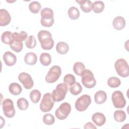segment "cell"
Returning <instances> with one entry per match:
<instances>
[{
  "label": "cell",
  "mask_w": 129,
  "mask_h": 129,
  "mask_svg": "<svg viewBox=\"0 0 129 129\" xmlns=\"http://www.w3.org/2000/svg\"><path fill=\"white\" fill-rule=\"evenodd\" d=\"M38 39L41 44L42 49L50 50L54 46V41L52 38L50 32L47 30H40L39 31Z\"/></svg>",
  "instance_id": "6da1fadb"
},
{
  "label": "cell",
  "mask_w": 129,
  "mask_h": 129,
  "mask_svg": "<svg viewBox=\"0 0 129 129\" xmlns=\"http://www.w3.org/2000/svg\"><path fill=\"white\" fill-rule=\"evenodd\" d=\"M41 24L46 27H50L54 23L53 12L52 9L49 8H45L41 11Z\"/></svg>",
  "instance_id": "7a4b0ae2"
},
{
  "label": "cell",
  "mask_w": 129,
  "mask_h": 129,
  "mask_svg": "<svg viewBox=\"0 0 129 129\" xmlns=\"http://www.w3.org/2000/svg\"><path fill=\"white\" fill-rule=\"evenodd\" d=\"M68 91V86L64 83L58 84L56 88L53 90L51 96L54 102H60L63 100Z\"/></svg>",
  "instance_id": "3957f363"
},
{
  "label": "cell",
  "mask_w": 129,
  "mask_h": 129,
  "mask_svg": "<svg viewBox=\"0 0 129 129\" xmlns=\"http://www.w3.org/2000/svg\"><path fill=\"white\" fill-rule=\"evenodd\" d=\"M81 82L82 84L87 88H92L96 84V81L93 73L89 70L85 69L81 75Z\"/></svg>",
  "instance_id": "277c9868"
},
{
  "label": "cell",
  "mask_w": 129,
  "mask_h": 129,
  "mask_svg": "<svg viewBox=\"0 0 129 129\" xmlns=\"http://www.w3.org/2000/svg\"><path fill=\"white\" fill-rule=\"evenodd\" d=\"M114 68L117 74L121 77H127L129 75V67L127 61L123 58L117 59L114 63Z\"/></svg>",
  "instance_id": "5b68a950"
},
{
  "label": "cell",
  "mask_w": 129,
  "mask_h": 129,
  "mask_svg": "<svg viewBox=\"0 0 129 129\" xmlns=\"http://www.w3.org/2000/svg\"><path fill=\"white\" fill-rule=\"evenodd\" d=\"M61 70L58 66H53L50 68L45 76V81L48 83L55 82L61 75Z\"/></svg>",
  "instance_id": "8992f818"
},
{
  "label": "cell",
  "mask_w": 129,
  "mask_h": 129,
  "mask_svg": "<svg viewBox=\"0 0 129 129\" xmlns=\"http://www.w3.org/2000/svg\"><path fill=\"white\" fill-rule=\"evenodd\" d=\"M54 104V101L52 99L51 94L49 93H47L43 95L39 107L42 112H47L52 109Z\"/></svg>",
  "instance_id": "52a82bcc"
},
{
  "label": "cell",
  "mask_w": 129,
  "mask_h": 129,
  "mask_svg": "<svg viewBox=\"0 0 129 129\" xmlns=\"http://www.w3.org/2000/svg\"><path fill=\"white\" fill-rule=\"evenodd\" d=\"M91 103V97L87 94L79 97L75 102V108L79 111H84L87 109Z\"/></svg>",
  "instance_id": "ba28073f"
},
{
  "label": "cell",
  "mask_w": 129,
  "mask_h": 129,
  "mask_svg": "<svg viewBox=\"0 0 129 129\" xmlns=\"http://www.w3.org/2000/svg\"><path fill=\"white\" fill-rule=\"evenodd\" d=\"M71 111V105L68 102L62 103L55 110V115L60 120L66 119Z\"/></svg>",
  "instance_id": "9c48e42d"
},
{
  "label": "cell",
  "mask_w": 129,
  "mask_h": 129,
  "mask_svg": "<svg viewBox=\"0 0 129 129\" xmlns=\"http://www.w3.org/2000/svg\"><path fill=\"white\" fill-rule=\"evenodd\" d=\"M2 107L4 115L8 118H12L15 115V109L14 106L13 101L9 98L3 100Z\"/></svg>",
  "instance_id": "30bf717a"
},
{
  "label": "cell",
  "mask_w": 129,
  "mask_h": 129,
  "mask_svg": "<svg viewBox=\"0 0 129 129\" xmlns=\"http://www.w3.org/2000/svg\"><path fill=\"white\" fill-rule=\"evenodd\" d=\"M111 100L114 106L116 108H122L126 105V100L123 93L120 91H115L112 94Z\"/></svg>",
  "instance_id": "8fae6325"
},
{
  "label": "cell",
  "mask_w": 129,
  "mask_h": 129,
  "mask_svg": "<svg viewBox=\"0 0 129 129\" xmlns=\"http://www.w3.org/2000/svg\"><path fill=\"white\" fill-rule=\"evenodd\" d=\"M18 79L26 89H30L34 85L31 76L27 73L22 72L20 73L18 76Z\"/></svg>",
  "instance_id": "7c38bea8"
},
{
  "label": "cell",
  "mask_w": 129,
  "mask_h": 129,
  "mask_svg": "<svg viewBox=\"0 0 129 129\" xmlns=\"http://www.w3.org/2000/svg\"><path fill=\"white\" fill-rule=\"evenodd\" d=\"M11 17L9 13L5 9L0 10V26H5L8 25L11 22Z\"/></svg>",
  "instance_id": "4fadbf2b"
},
{
  "label": "cell",
  "mask_w": 129,
  "mask_h": 129,
  "mask_svg": "<svg viewBox=\"0 0 129 129\" xmlns=\"http://www.w3.org/2000/svg\"><path fill=\"white\" fill-rule=\"evenodd\" d=\"M3 59L7 66H14L17 61L16 55L11 51H6L3 55Z\"/></svg>",
  "instance_id": "5bb4252c"
},
{
  "label": "cell",
  "mask_w": 129,
  "mask_h": 129,
  "mask_svg": "<svg viewBox=\"0 0 129 129\" xmlns=\"http://www.w3.org/2000/svg\"><path fill=\"white\" fill-rule=\"evenodd\" d=\"M92 120L98 126L103 125L106 122L105 115L100 112H96L93 114Z\"/></svg>",
  "instance_id": "9a60e30c"
},
{
  "label": "cell",
  "mask_w": 129,
  "mask_h": 129,
  "mask_svg": "<svg viewBox=\"0 0 129 129\" xmlns=\"http://www.w3.org/2000/svg\"><path fill=\"white\" fill-rule=\"evenodd\" d=\"M112 26L115 29L120 30L124 28L125 26V21L122 17L117 16L113 19Z\"/></svg>",
  "instance_id": "2e32d148"
},
{
  "label": "cell",
  "mask_w": 129,
  "mask_h": 129,
  "mask_svg": "<svg viewBox=\"0 0 129 129\" xmlns=\"http://www.w3.org/2000/svg\"><path fill=\"white\" fill-rule=\"evenodd\" d=\"M107 99V94L103 90L97 91L94 95L95 102L97 104H101L104 103Z\"/></svg>",
  "instance_id": "e0dca14e"
},
{
  "label": "cell",
  "mask_w": 129,
  "mask_h": 129,
  "mask_svg": "<svg viewBox=\"0 0 129 129\" xmlns=\"http://www.w3.org/2000/svg\"><path fill=\"white\" fill-rule=\"evenodd\" d=\"M76 2L79 4L80 8L84 13H88L91 12L92 10V3L91 2V1L86 0H81L76 1Z\"/></svg>",
  "instance_id": "ac0fdd59"
},
{
  "label": "cell",
  "mask_w": 129,
  "mask_h": 129,
  "mask_svg": "<svg viewBox=\"0 0 129 129\" xmlns=\"http://www.w3.org/2000/svg\"><path fill=\"white\" fill-rule=\"evenodd\" d=\"M37 60V57L34 52H30L26 53L24 57V61L25 63L28 65L33 66L35 64Z\"/></svg>",
  "instance_id": "d6986e66"
},
{
  "label": "cell",
  "mask_w": 129,
  "mask_h": 129,
  "mask_svg": "<svg viewBox=\"0 0 129 129\" xmlns=\"http://www.w3.org/2000/svg\"><path fill=\"white\" fill-rule=\"evenodd\" d=\"M69 50V45L64 42H59L56 46V51L60 54H64L68 52Z\"/></svg>",
  "instance_id": "ffe728a7"
},
{
  "label": "cell",
  "mask_w": 129,
  "mask_h": 129,
  "mask_svg": "<svg viewBox=\"0 0 129 129\" xmlns=\"http://www.w3.org/2000/svg\"><path fill=\"white\" fill-rule=\"evenodd\" d=\"M9 92L14 95H18L21 94L22 88L20 85L17 83H11L9 87Z\"/></svg>",
  "instance_id": "44dd1931"
},
{
  "label": "cell",
  "mask_w": 129,
  "mask_h": 129,
  "mask_svg": "<svg viewBox=\"0 0 129 129\" xmlns=\"http://www.w3.org/2000/svg\"><path fill=\"white\" fill-rule=\"evenodd\" d=\"M104 4L102 1H95L92 5V10L95 13H101L104 9Z\"/></svg>",
  "instance_id": "7402d4cb"
},
{
  "label": "cell",
  "mask_w": 129,
  "mask_h": 129,
  "mask_svg": "<svg viewBox=\"0 0 129 129\" xmlns=\"http://www.w3.org/2000/svg\"><path fill=\"white\" fill-rule=\"evenodd\" d=\"M28 35L27 32L24 31H21L20 33L14 32L12 33L13 40L23 42L24 40H26Z\"/></svg>",
  "instance_id": "603a6c76"
},
{
  "label": "cell",
  "mask_w": 129,
  "mask_h": 129,
  "mask_svg": "<svg viewBox=\"0 0 129 129\" xmlns=\"http://www.w3.org/2000/svg\"><path fill=\"white\" fill-rule=\"evenodd\" d=\"M113 117L116 121L121 122L126 119V114L122 110H117L114 112Z\"/></svg>",
  "instance_id": "cb8c5ba5"
},
{
  "label": "cell",
  "mask_w": 129,
  "mask_h": 129,
  "mask_svg": "<svg viewBox=\"0 0 129 129\" xmlns=\"http://www.w3.org/2000/svg\"><path fill=\"white\" fill-rule=\"evenodd\" d=\"M68 15L71 19L76 20L79 18L80 12L76 7H71L68 10Z\"/></svg>",
  "instance_id": "d4e9b609"
},
{
  "label": "cell",
  "mask_w": 129,
  "mask_h": 129,
  "mask_svg": "<svg viewBox=\"0 0 129 129\" xmlns=\"http://www.w3.org/2000/svg\"><path fill=\"white\" fill-rule=\"evenodd\" d=\"M40 62L43 66H49L51 62V55L48 53H42L40 56Z\"/></svg>",
  "instance_id": "484cf974"
},
{
  "label": "cell",
  "mask_w": 129,
  "mask_h": 129,
  "mask_svg": "<svg viewBox=\"0 0 129 129\" xmlns=\"http://www.w3.org/2000/svg\"><path fill=\"white\" fill-rule=\"evenodd\" d=\"M1 40L4 43L10 45L13 41L12 32L8 31L4 32L1 36Z\"/></svg>",
  "instance_id": "4316f807"
},
{
  "label": "cell",
  "mask_w": 129,
  "mask_h": 129,
  "mask_svg": "<svg viewBox=\"0 0 129 129\" xmlns=\"http://www.w3.org/2000/svg\"><path fill=\"white\" fill-rule=\"evenodd\" d=\"M41 94L38 90H32L30 93V98L31 101L34 103H38L41 98Z\"/></svg>",
  "instance_id": "83f0119b"
},
{
  "label": "cell",
  "mask_w": 129,
  "mask_h": 129,
  "mask_svg": "<svg viewBox=\"0 0 129 129\" xmlns=\"http://www.w3.org/2000/svg\"><path fill=\"white\" fill-rule=\"evenodd\" d=\"M70 91L73 95H79L82 91V87L79 82H75L73 85L70 86Z\"/></svg>",
  "instance_id": "f1b7e54d"
},
{
  "label": "cell",
  "mask_w": 129,
  "mask_h": 129,
  "mask_svg": "<svg viewBox=\"0 0 129 129\" xmlns=\"http://www.w3.org/2000/svg\"><path fill=\"white\" fill-rule=\"evenodd\" d=\"M85 69L84 64L81 62L78 61L74 63L73 66V71L74 73L78 76H81L83 71Z\"/></svg>",
  "instance_id": "f546056e"
},
{
  "label": "cell",
  "mask_w": 129,
  "mask_h": 129,
  "mask_svg": "<svg viewBox=\"0 0 129 129\" xmlns=\"http://www.w3.org/2000/svg\"><path fill=\"white\" fill-rule=\"evenodd\" d=\"M10 46L14 51L16 52H19L23 49V44L22 42L13 40L12 43L10 44Z\"/></svg>",
  "instance_id": "4dcf8cb0"
},
{
  "label": "cell",
  "mask_w": 129,
  "mask_h": 129,
  "mask_svg": "<svg viewBox=\"0 0 129 129\" xmlns=\"http://www.w3.org/2000/svg\"><path fill=\"white\" fill-rule=\"evenodd\" d=\"M41 4L37 1H33L30 3L29 5V9L30 11L33 14L38 13L41 9Z\"/></svg>",
  "instance_id": "1f68e13d"
},
{
  "label": "cell",
  "mask_w": 129,
  "mask_h": 129,
  "mask_svg": "<svg viewBox=\"0 0 129 129\" xmlns=\"http://www.w3.org/2000/svg\"><path fill=\"white\" fill-rule=\"evenodd\" d=\"M121 84L120 79L117 77H112L109 78L107 80V85L111 88H117Z\"/></svg>",
  "instance_id": "d6a6232c"
},
{
  "label": "cell",
  "mask_w": 129,
  "mask_h": 129,
  "mask_svg": "<svg viewBox=\"0 0 129 129\" xmlns=\"http://www.w3.org/2000/svg\"><path fill=\"white\" fill-rule=\"evenodd\" d=\"M17 105L18 108L21 110H26L29 106L28 101L24 98H19L17 102Z\"/></svg>",
  "instance_id": "836d02e7"
},
{
  "label": "cell",
  "mask_w": 129,
  "mask_h": 129,
  "mask_svg": "<svg viewBox=\"0 0 129 129\" xmlns=\"http://www.w3.org/2000/svg\"><path fill=\"white\" fill-rule=\"evenodd\" d=\"M42 120L44 124L50 125L54 123L55 118L51 114L46 113L43 115Z\"/></svg>",
  "instance_id": "e575fe53"
},
{
  "label": "cell",
  "mask_w": 129,
  "mask_h": 129,
  "mask_svg": "<svg viewBox=\"0 0 129 129\" xmlns=\"http://www.w3.org/2000/svg\"><path fill=\"white\" fill-rule=\"evenodd\" d=\"M63 82L68 86H71L76 82V78L72 74H67L63 78Z\"/></svg>",
  "instance_id": "d590c367"
},
{
  "label": "cell",
  "mask_w": 129,
  "mask_h": 129,
  "mask_svg": "<svg viewBox=\"0 0 129 129\" xmlns=\"http://www.w3.org/2000/svg\"><path fill=\"white\" fill-rule=\"evenodd\" d=\"M25 45L28 48H34L36 45V40L35 37L33 35H30L25 41Z\"/></svg>",
  "instance_id": "8d00e7d4"
},
{
  "label": "cell",
  "mask_w": 129,
  "mask_h": 129,
  "mask_svg": "<svg viewBox=\"0 0 129 129\" xmlns=\"http://www.w3.org/2000/svg\"><path fill=\"white\" fill-rule=\"evenodd\" d=\"M84 128H86V129L87 128H95V129H96L97 127L93 123H92L91 122H89L86 123L85 124Z\"/></svg>",
  "instance_id": "74e56055"
}]
</instances>
